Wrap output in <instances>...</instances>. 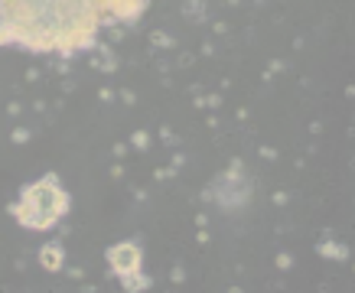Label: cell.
Listing matches in <instances>:
<instances>
[{"label": "cell", "mask_w": 355, "mask_h": 293, "mask_svg": "<svg viewBox=\"0 0 355 293\" xmlns=\"http://www.w3.org/2000/svg\"><path fill=\"white\" fill-rule=\"evenodd\" d=\"M40 260H43L46 271H59V267H62V248H59V245H46Z\"/></svg>", "instance_id": "3957f363"}, {"label": "cell", "mask_w": 355, "mask_h": 293, "mask_svg": "<svg viewBox=\"0 0 355 293\" xmlns=\"http://www.w3.org/2000/svg\"><path fill=\"white\" fill-rule=\"evenodd\" d=\"M65 208H69V195L55 186V176H46L23 189V206H13V215L26 228H49L55 218L65 215Z\"/></svg>", "instance_id": "6da1fadb"}, {"label": "cell", "mask_w": 355, "mask_h": 293, "mask_svg": "<svg viewBox=\"0 0 355 293\" xmlns=\"http://www.w3.org/2000/svg\"><path fill=\"white\" fill-rule=\"evenodd\" d=\"M124 283H128V290H147V287H150V281H147V277H134V274H130V277H124Z\"/></svg>", "instance_id": "277c9868"}, {"label": "cell", "mask_w": 355, "mask_h": 293, "mask_svg": "<svg viewBox=\"0 0 355 293\" xmlns=\"http://www.w3.org/2000/svg\"><path fill=\"white\" fill-rule=\"evenodd\" d=\"M108 260H111V267H114V274L130 277V274L140 271V248H137V245H130V241L114 245V248L108 251Z\"/></svg>", "instance_id": "7a4b0ae2"}]
</instances>
